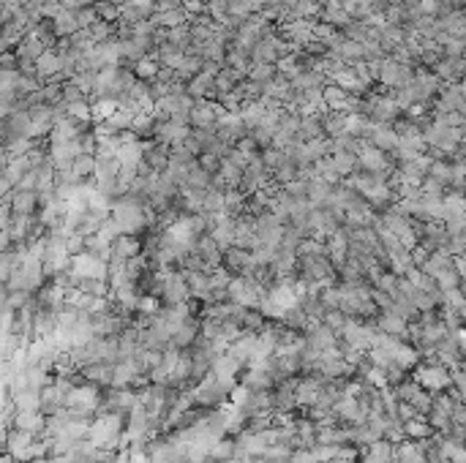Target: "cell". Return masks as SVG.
<instances>
[{"mask_svg": "<svg viewBox=\"0 0 466 463\" xmlns=\"http://www.w3.org/2000/svg\"><path fill=\"white\" fill-rule=\"evenodd\" d=\"M374 325H376V330H382V333H387V336H396V338H409V322L407 319H401L398 313H390V311H379V316L374 319Z\"/></svg>", "mask_w": 466, "mask_h": 463, "instance_id": "cell-3", "label": "cell"}, {"mask_svg": "<svg viewBox=\"0 0 466 463\" xmlns=\"http://www.w3.org/2000/svg\"><path fill=\"white\" fill-rule=\"evenodd\" d=\"M234 453H237V439H234V436H224V439H219V442L210 447V458H216L219 463L234 461Z\"/></svg>", "mask_w": 466, "mask_h": 463, "instance_id": "cell-10", "label": "cell"}, {"mask_svg": "<svg viewBox=\"0 0 466 463\" xmlns=\"http://www.w3.org/2000/svg\"><path fill=\"white\" fill-rule=\"evenodd\" d=\"M112 251H115L117 256H123V259H134V256L145 254V251H142V243H139L134 234H120L115 243H112Z\"/></svg>", "mask_w": 466, "mask_h": 463, "instance_id": "cell-9", "label": "cell"}, {"mask_svg": "<svg viewBox=\"0 0 466 463\" xmlns=\"http://www.w3.org/2000/svg\"><path fill=\"white\" fill-rule=\"evenodd\" d=\"M14 406L22 411H41V390H25L14 395Z\"/></svg>", "mask_w": 466, "mask_h": 463, "instance_id": "cell-12", "label": "cell"}, {"mask_svg": "<svg viewBox=\"0 0 466 463\" xmlns=\"http://www.w3.org/2000/svg\"><path fill=\"white\" fill-rule=\"evenodd\" d=\"M431 436H436V431L431 428V422H428L425 417H414L412 422H407V439L425 442V439H431Z\"/></svg>", "mask_w": 466, "mask_h": 463, "instance_id": "cell-11", "label": "cell"}, {"mask_svg": "<svg viewBox=\"0 0 466 463\" xmlns=\"http://www.w3.org/2000/svg\"><path fill=\"white\" fill-rule=\"evenodd\" d=\"M115 365L117 362H93V365L82 368V376H85V382H90L96 387H112Z\"/></svg>", "mask_w": 466, "mask_h": 463, "instance_id": "cell-4", "label": "cell"}, {"mask_svg": "<svg viewBox=\"0 0 466 463\" xmlns=\"http://www.w3.org/2000/svg\"><path fill=\"white\" fill-rule=\"evenodd\" d=\"M8 205L17 216H36V207L41 205L39 202V191H19L14 188V194L8 196Z\"/></svg>", "mask_w": 466, "mask_h": 463, "instance_id": "cell-5", "label": "cell"}, {"mask_svg": "<svg viewBox=\"0 0 466 463\" xmlns=\"http://www.w3.org/2000/svg\"><path fill=\"white\" fill-rule=\"evenodd\" d=\"M74 172L79 174V177L93 174L96 172V161H93V158H88V156H82V158H77V161H74Z\"/></svg>", "mask_w": 466, "mask_h": 463, "instance_id": "cell-15", "label": "cell"}, {"mask_svg": "<svg viewBox=\"0 0 466 463\" xmlns=\"http://www.w3.org/2000/svg\"><path fill=\"white\" fill-rule=\"evenodd\" d=\"M352 164H354V158H352L350 153H338V156H336V169H338L341 174L350 172Z\"/></svg>", "mask_w": 466, "mask_h": 463, "instance_id": "cell-17", "label": "cell"}, {"mask_svg": "<svg viewBox=\"0 0 466 463\" xmlns=\"http://www.w3.org/2000/svg\"><path fill=\"white\" fill-rule=\"evenodd\" d=\"M11 425H14L17 431L33 433V436L39 439V436H44L47 417H44L41 411H22V409H17V411H14V417H11Z\"/></svg>", "mask_w": 466, "mask_h": 463, "instance_id": "cell-1", "label": "cell"}, {"mask_svg": "<svg viewBox=\"0 0 466 463\" xmlns=\"http://www.w3.org/2000/svg\"><path fill=\"white\" fill-rule=\"evenodd\" d=\"M240 384L248 387V390H273L276 379H273V373L265 365H256V368H245L240 373Z\"/></svg>", "mask_w": 466, "mask_h": 463, "instance_id": "cell-2", "label": "cell"}, {"mask_svg": "<svg viewBox=\"0 0 466 463\" xmlns=\"http://www.w3.org/2000/svg\"><path fill=\"white\" fill-rule=\"evenodd\" d=\"M453 387L458 390V395L466 401V371L464 368H453Z\"/></svg>", "mask_w": 466, "mask_h": 463, "instance_id": "cell-16", "label": "cell"}, {"mask_svg": "<svg viewBox=\"0 0 466 463\" xmlns=\"http://www.w3.org/2000/svg\"><path fill=\"white\" fill-rule=\"evenodd\" d=\"M28 463H55V458H36V461H28Z\"/></svg>", "mask_w": 466, "mask_h": 463, "instance_id": "cell-18", "label": "cell"}, {"mask_svg": "<svg viewBox=\"0 0 466 463\" xmlns=\"http://www.w3.org/2000/svg\"><path fill=\"white\" fill-rule=\"evenodd\" d=\"M396 461L401 463H428L425 461V450H423V442H414V439H404L398 447H396Z\"/></svg>", "mask_w": 466, "mask_h": 463, "instance_id": "cell-8", "label": "cell"}, {"mask_svg": "<svg viewBox=\"0 0 466 463\" xmlns=\"http://www.w3.org/2000/svg\"><path fill=\"white\" fill-rule=\"evenodd\" d=\"M224 267L232 273V276H243L248 267H251V251H243V248H227L224 251Z\"/></svg>", "mask_w": 466, "mask_h": 463, "instance_id": "cell-6", "label": "cell"}, {"mask_svg": "<svg viewBox=\"0 0 466 463\" xmlns=\"http://www.w3.org/2000/svg\"><path fill=\"white\" fill-rule=\"evenodd\" d=\"M142 376L136 373V368H134V362L131 360H120L115 365V379H112V387L115 390H128V387H136V382H139Z\"/></svg>", "mask_w": 466, "mask_h": 463, "instance_id": "cell-7", "label": "cell"}, {"mask_svg": "<svg viewBox=\"0 0 466 463\" xmlns=\"http://www.w3.org/2000/svg\"><path fill=\"white\" fill-rule=\"evenodd\" d=\"M322 322H325L333 333H338V336H341V333H344V327H347V322H350V316H347L344 311H327Z\"/></svg>", "mask_w": 466, "mask_h": 463, "instance_id": "cell-13", "label": "cell"}, {"mask_svg": "<svg viewBox=\"0 0 466 463\" xmlns=\"http://www.w3.org/2000/svg\"><path fill=\"white\" fill-rule=\"evenodd\" d=\"M294 177H297V169H294L292 161H284L281 167H276V180H278V183H292Z\"/></svg>", "mask_w": 466, "mask_h": 463, "instance_id": "cell-14", "label": "cell"}]
</instances>
